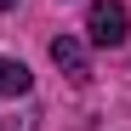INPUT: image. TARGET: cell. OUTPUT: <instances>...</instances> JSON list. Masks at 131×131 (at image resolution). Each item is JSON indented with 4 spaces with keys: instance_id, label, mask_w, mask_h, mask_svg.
<instances>
[{
    "instance_id": "cell-1",
    "label": "cell",
    "mask_w": 131,
    "mask_h": 131,
    "mask_svg": "<svg viewBox=\"0 0 131 131\" xmlns=\"http://www.w3.org/2000/svg\"><path fill=\"white\" fill-rule=\"evenodd\" d=\"M85 34H91V46H125L131 12L120 6V0H91V12H85Z\"/></svg>"
},
{
    "instance_id": "cell-5",
    "label": "cell",
    "mask_w": 131,
    "mask_h": 131,
    "mask_svg": "<svg viewBox=\"0 0 131 131\" xmlns=\"http://www.w3.org/2000/svg\"><path fill=\"white\" fill-rule=\"evenodd\" d=\"M12 6H17V0H0V12H12Z\"/></svg>"
},
{
    "instance_id": "cell-4",
    "label": "cell",
    "mask_w": 131,
    "mask_h": 131,
    "mask_svg": "<svg viewBox=\"0 0 131 131\" xmlns=\"http://www.w3.org/2000/svg\"><path fill=\"white\" fill-rule=\"evenodd\" d=\"M0 131H34V120L23 114V120H0Z\"/></svg>"
},
{
    "instance_id": "cell-2",
    "label": "cell",
    "mask_w": 131,
    "mask_h": 131,
    "mask_svg": "<svg viewBox=\"0 0 131 131\" xmlns=\"http://www.w3.org/2000/svg\"><path fill=\"white\" fill-rule=\"evenodd\" d=\"M51 63H57L69 80H85V46H80V40L57 34V40H51Z\"/></svg>"
},
{
    "instance_id": "cell-3",
    "label": "cell",
    "mask_w": 131,
    "mask_h": 131,
    "mask_svg": "<svg viewBox=\"0 0 131 131\" xmlns=\"http://www.w3.org/2000/svg\"><path fill=\"white\" fill-rule=\"evenodd\" d=\"M29 85H34V74L23 69V63H17V57H0V97H23Z\"/></svg>"
}]
</instances>
